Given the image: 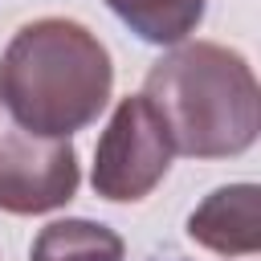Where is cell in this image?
<instances>
[{"mask_svg":"<svg viewBox=\"0 0 261 261\" xmlns=\"http://www.w3.org/2000/svg\"><path fill=\"white\" fill-rule=\"evenodd\" d=\"M143 98L163 118L175 155L232 159L257 143L261 86L245 53L216 41H179L147 77Z\"/></svg>","mask_w":261,"mask_h":261,"instance_id":"cell-1","label":"cell"},{"mask_svg":"<svg viewBox=\"0 0 261 261\" xmlns=\"http://www.w3.org/2000/svg\"><path fill=\"white\" fill-rule=\"evenodd\" d=\"M114 90V61L98 33L65 16H41L0 53V106L29 130L69 139L98 122Z\"/></svg>","mask_w":261,"mask_h":261,"instance_id":"cell-2","label":"cell"},{"mask_svg":"<svg viewBox=\"0 0 261 261\" xmlns=\"http://www.w3.org/2000/svg\"><path fill=\"white\" fill-rule=\"evenodd\" d=\"M171 139L163 130V118L155 114V106L143 94L118 98L98 147H94V196L110 200V204H135L147 200L167 167H171Z\"/></svg>","mask_w":261,"mask_h":261,"instance_id":"cell-3","label":"cell"},{"mask_svg":"<svg viewBox=\"0 0 261 261\" xmlns=\"http://www.w3.org/2000/svg\"><path fill=\"white\" fill-rule=\"evenodd\" d=\"M82 167L69 139L37 135L0 106V212L41 216L77 196Z\"/></svg>","mask_w":261,"mask_h":261,"instance_id":"cell-4","label":"cell"},{"mask_svg":"<svg viewBox=\"0 0 261 261\" xmlns=\"http://www.w3.org/2000/svg\"><path fill=\"white\" fill-rule=\"evenodd\" d=\"M188 237L220 257H253L261 249V188L224 184L208 192L188 216Z\"/></svg>","mask_w":261,"mask_h":261,"instance_id":"cell-5","label":"cell"},{"mask_svg":"<svg viewBox=\"0 0 261 261\" xmlns=\"http://www.w3.org/2000/svg\"><path fill=\"white\" fill-rule=\"evenodd\" d=\"M126 245L110 224L86 220V216H65L45 224L33 237L29 261H122Z\"/></svg>","mask_w":261,"mask_h":261,"instance_id":"cell-6","label":"cell"},{"mask_svg":"<svg viewBox=\"0 0 261 261\" xmlns=\"http://www.w3.org/2000/svg\"><path fill=\"white\" fill-rule=\"evenodd\" d=\"M208 0H106V8L147 45H179L204 20Z\"/></svg>","mask_w":261,"mask_h":261,"instance_id":"cell-7","label":"cell"}]
</instances>
